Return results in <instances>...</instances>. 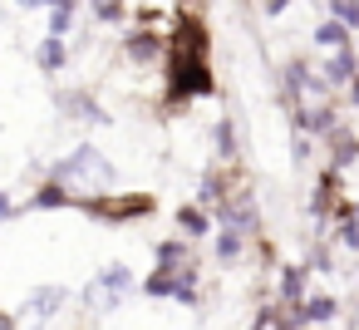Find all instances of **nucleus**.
I'll return each instance as SVG.
<instances>
[{"mask_svg":"<svg viewBox=\"0 0 359 330\" xmlns=\"http://www.w3.org/2000/svg\"><path fill=\"white\" fill-rule=\"evenodd\" d=\"M325 74H330L334 84H349V79H354V55H349V50H339V55L325 65Z\"/></svg>","mask_w":359,"mask_h":330,"instance_id":"f03ea898","label":"nucleus"},{"mask_svg":"<svg viewBox=\"0 0 359 330\" xmlns=\"http://www.w3.org/2000/svg\"><path fill=\"white\" fill-rule=\"evenodd\" d=\"M217 143H222V153H236V133H231V124L217 128Z\"/></svg>","mask_w":359,"mask_h":330,"instance_id":"ddd939ff","label":"nucleus"},{"mask_svg":"<svg viewBox=\"0 0 359 330\" xmlns=\"http://www.w3.org/2000/svg\"><path fill=\"white\" fill-rule=\"evenodd\" d=\"M305 124H310V128H315V133H320V128H330V124H334V114H330V109H315V114H310V119H305Z\"/></svg>","mask_w":359,"mask_h":330,"instance_id":"f8f14e48","label":"nucleus"},{"mask_svg":"<svg viewBox=\"0 0 359 330\" xmlns=\"http://www.w3.org/2000/svg\"><path fill=\"white\" fill-rule=\"evenodd\" d=\"M94 11H99L104 20H118V0H94Z\"/></svg>","mask_w":359,"mask_h":330,"instance_id":"2eb2a0df","label":"nucleus"},{"mask_svg":"<svg viewBox=\"0 0 359 330\" xmlns=\"http://www.w3.org/2000/svg\"><path fill=\"white\" fill-rule=\"evenodd\" d=\"M60 301H65V291H40L30 305H35V315H55V310H60Z\"/></svg>","mask_w":359,"mask_h":330,"instance_id":"0eeeda50","label":"nucleus"},{"mask_svg":"<svg viewBox=\"0 0 359 330\" xmlns=\"http://www.w3.org/2000/svg\"><path fill=\"white\" fill-rule=\"evenodd\" d=\"M35 202H40V207H55V202H65V192H60V187H45Z\"/></svg>","mask_w":359,"mask_h":330,"instance_id":"dca6fc26","label":"nucleus"},{"mask_svg":"<svg viewBox=\"0 0 359 330\" xmlns=\"http://www.w3.org/2000/svg\"><path fill=\"white\" fill-rule=\"evenodd\" d=\"M334 15H339L344 25H359V6H349V0H334Z\"/></svg>","mask_w":359,"mask_h":330,"instance_id":"9d476101","label":"nucleus"},{"mask_svg":"<svg viewBox=\"0 0 359 330\" xmlns=\"http://www.w3.org/2000/svg\"><path fill=\"white\" fill-rule=\"evenodd\" d=\"M354 99H359V79H354Z\"/></svg>","mask_w":359,"mask_h":330,"instance_id":"aec40b11","label":"nucleus"},{"mask_svg":"<svg viewBox=\"0 0 359 330\" xmlns=\"http://www.w3.org/2000/svg\"><path fill=\"white\" fill-rule=\"evenodd\" d=\"M99 286L118 296V291H128V286H133V276H128V266H109V271L99 276Z\"/></svg>","mask_w":359,"mask_h":330,"instance_id":"20e7f679","label":"nucleus"},{"mask_svg":"<svg viewBox=\"0 0 359 330\" xmlns=\"http://www.w3.org/2000/svg\"><path fill=\"white\" fill-rule=\"evenodd\" d=\"M55 173H60V178H94L99 187H114V168H109L94 148H79V153H74L69 163H60Z\"/></svg>","mask_w":359,"mask_h":330,"instance_id":"f257e3e1","label":"nucleus"},{"mask_svg":"<svg viewBox=\"0 0 359 330\" xmlns=\"http://www.w3.org/2000/svg\"><path fill=\"white\" fill-rule=\"evenodd\" d=\"M217 256H222V261H236V256H241V232L226 227V237L217 242Z\"/></svg>","mask_w":359,"mask_h":330,"instance_id":"423d86ee","label":"nucleus"},{"mask_svg":"<svg viewBox=\"0 0 359 330\" xmlns=\"http://www.w3.org/2000/svg\"><path fill=\"white\" fill-rule=\"evenodd\" d=\"M177 222H182V227H187L192 237H202V232H207V217H202L197 207H182V212H177Z\"/></svg>","mask_w":359,"mask_h":330,"instance_id":"6e6552de","label":"nucleus"},{"mask_svg":"<svg viewBox=\"0 0 359 330\" xmlns=\"http://www.w3.org/2000/svg\"><path fill=\"white\" fill-rule=\"evenodd\" d=\"M128 50H133V55H138V60H148V55H153V50H158V45H153V40H148V35H138V40H133V45H128Z\"/></svg>","mask_w":359,"mask_h":330,"instance_id":"4468645a","label":"nucleus"},{"mask_svg":"<svg viewBox=\"0 0 359 330\" xmlns=\"http://www.w3.org/2000/svg\"><path fill=\"white\" fill-rule=\"evenodd\" d=\"M354 6H359V0H354Z\"/></svg>","mask_w":359,"mask_h":330,"instance_id":"412c9836","label":"nucleus"},{"mask_svg":"<svg viewBox=\"0 0 359 330\" xmlns=\"http://www.w3.org/2000/svg\"><path fill=\"white\" fill-rule=\"evenodd\" d=\"M20 6H50V0H20Z\"/></svg>","mask_w":359,"mask_h":330,"instance_id":"6ab92c4d","label":"nucleus"},{"mask_svg":"<svg viewBox=\"0 0 359 330\" xmlns=\"http://www.w3.org/2000/svg\"><path fill=\"white\" fill-rule=\"evenodd\" d=\"M344 246H359V227L354 222H344Z\"/></svg>","mask_w":359,"mask_h":330,"instance_id":"a211bd4d","label":"nucleus"},{"mask_svg":"<svg viewBox=\"0 0 359 330\" xmlns=\"http://www.w3.org/2000/svg\"><path fill=\"white\" fill-rule=\"evenodd\" d=\"M35 60H40V70H60V65H65V45H60V40L50 35V40H45V45L35 50Z\"/></svg>","mask_w":359,"mask_h":330,"instance_id":"7ed1b4c3","label":"nucleus"},{"mask_svg":"<svg viewBox=\"0 0 359 330\" xmlns=\"http://www.w3.org/2000/svg\"><path fill=\"white\" fill-rule=\"evenodd\" d=\"M158 256H163V261H182V246H177V242H163Z\"/></svg>","mask_w":359,"mask_h":330,"instance_id":"f3484780","label":"nucleus"},{"mask_svg":"<svg viewBox=\"0 0 359 330\" xmlns=\"http://www.w3.org/2000/svg\"><path fill=\"white\" fill-rule=\"evenodd\" d=\"M315 45L339 50V45H344V25H334V20H330V25H320V30H315Z\"/></svg>","mask_w":359,"mask_h":330,"instance_id":"39448f33","label":"nucleus"},{"mask_svg":"<svg viewBox=\"0 0 359 330\" xmlns=\"http://www.w3.org/2000/svg\"><path fill=\"white\" fill-rule=\"evenodd\" d=\"M354 158H359V143L339 138V148H334V163H354Z\"/></svg>","mask_w":359,"mask_h":330,"instance_id":"9b49d317","label":"nucleus"},{"mask_svg":"<svg viewBox=\"0 0 359 330\" xmlns=\"http://www.w3.org/2000/svg\"><path fill=\"white\" fill-rule=\"evenodd\" d=\"M280 291H285L290 301L300 296V271H295V266H290V271H280Z\"/></svg>","mask_w":359,"mask_h":330,"instance_id":"1a4fd4ad","label":"nucleus"}]
</instances>
